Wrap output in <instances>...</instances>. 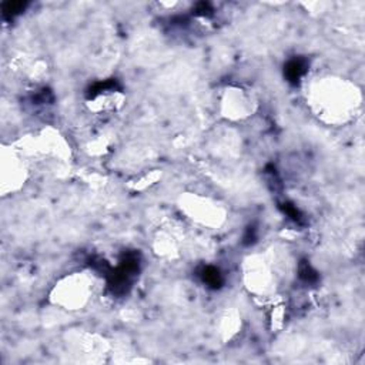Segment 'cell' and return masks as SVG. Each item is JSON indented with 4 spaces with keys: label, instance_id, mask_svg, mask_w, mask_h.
Masks as SVG:
<instances>
[{
    "label": "cell",
    "instance_id": "cell-3",
    "mask_svg": "<svg viewBox=\"0 0 365 365\" xmlns=\"http://www.w3.org/2000/svg\"><path fill=\"white\" fill-rule=\"evenodd\" d=\"M24 9V3L22 1H13V3H6L3 6V13L4 15H9V16H13L19 12H22Z\"/></svg>",
    "mask_w": 365,
    "mask_h": 365
},
{
    "label": "cell",
    "instance_id": "cell-1",
    "mask_svg": "<svg viewBox=\"0 0 365 365\" xmlns=\"http://www.w3.org/2000/svg\"><path fill=\"white\" fill-rule=\"evenodd\" d=\"M304 73H305V63L302 60H297V59L291 60L285 67V74H287L288 80L293 83L298 82L304 76Z\"/></svg>",
    "mask_w": 365,
    "mask_h": 365
},
{
    "label": "cell",
    "instance_id": "cell-2",
    "mask_svg": "<svg viewBox=\"0 0 365 365\" xmlns=\"http://www.w3.org/2000/svg\"><path fill=\"white\" fill-rule=\"evenodd\" d=\"M203 279H204V282H207L211 287H218L223 282L221 274L218 273V270H215L213 267H207L203 271Z\"/></svg>",
    "mask_w": 365,
    "mask_h": 365
}]
</instances>
